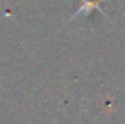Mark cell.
Segmentation results:
<instances>
[{"label": "cell", "instance_id": "1", "mask_svg": "<svg viewBox=\"0 0 125 124\" xmlns=\"http://www.w3.org/2000/svg\"><path fill=\"white\" fill-rule=\"evenodd\" d=\"M100 2H101V0H84V6L81 8L79 13H89L92 8H97Z\"/></svg>", "mask_w": 125, "mask_h": 124}]
</instances>
